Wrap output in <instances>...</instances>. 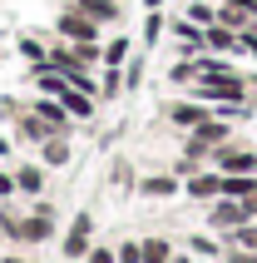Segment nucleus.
<instances>
[{"label": "nucleus", "mask_w": 257, "mask_h": 263, "mask_svg": "<svg viewBox=\"0 0 257 263\" xmlns=\"http://www.w3.org/2000/svg\"><path fill=\"white\" fill-rule=\"evenodd\" d=\"M15 189L20 194H45V169L40 164H20L15 169Z\"/></svg>", "instance_id": "obj_11"}, {"label": "nucleus", "mask_w": 257, "mask_h": 263, "mask_svg": "<svg viewBox=\"0 0 257 263\" xmlns=\"http://www.w3.org/2000/svg\"><path fill=\"white\" fill-rule=\"evenodd\" d=\"M158 5H163V0H143V10H158Z\"/></svg>", "instance_id": "obj_24"}, {"label": "nucleus", "mask_w": 257, "mask_h": 263, "mask_svg": "<svg viewBox=\"0 0 257 263\" xmlns=\"http://www.w3.org/2000/svg\"><path fill=\"white\" fill-rule=\"evenodd\" d=\"M74 10H84L89 20H99V25H114L119 20V0H70Z\"/></svg>", "instance_id": "obj_10"}, {"label": "nucleus", "mask_w": 257, "mask_h": 263, "mask_svg": "<svg viewBox=\"0 0 257 263\" xmlns=\"http://www.w3.org/2000/svg\"><path fill=\"white\" fill-rule=\"evenodd\" d=\"M119 89H124V74H119V65H109V70H104V80H99V95H109V100H114Z\"/></svg>", "instance_id": "obj_17"}, {"label": "nucleus", "mask_w": 257, "mask_h": 263, "mask_svg": "<svg viewBox=\"0 0 257 263\" xmlns=\"http://www.w3.org/2000/svg\"><path fill=\"white\" fill-rule=\"evenodd\" d=\"M45 164H70V144H65V134H50V139H45Z\"/></svg>", "instance_id": "obj_14"}, {"label": "nucleus", "mask_w": 257, "mask_h": 263, "mask_svg": "<svg viewBox=\"0 0 257 263\" xmlns=\"http://www.w3.org/2000/svg\"><path fill=\"white\" fill-rule=\"evenodd\" d=\"M119 263H143V243H124L119 249Z\"/></svg>", "instance_id": "obj_20"}, {"label": "nucleus", "mask_w": 257, "mask_h": 263, "mask_svg": "<svg viewBox=\"0 0 257 263\" xmlns=\"http://www.w3.org/2000/svg\"><path fill=\"white\" fill-rule=\"evenodd\" d=\"M124 60H128V40H124V35H114V40L104 45V65H124Z\"/></svg>", "instance_id": "obj_16"}, {"label": "nucleus", "mask_w": 257, "mask_h": 263, "mask_svg": "<svg viewBox=\"0 0 257 263\" xmlns=\"http://www.w3.org/2000/svg\"><path fill=\"white\" fill-rule=\"evenodd\" d=\"M50 234H55L50 209H35V219H20V238H25V243H45Z\"/></svg>", "instance_id": "obj_8"}, {"label": "nucleus", "mask_w": 257, "mask_h": 263, "mask_svg": "<svg viewBox=\"0 0 257 263\" xmlns=\"http://www.w3.org/2000/svg\"><path fill=\"white\" fill-rule=\"evenodd\" d=\"M139 189L148 194V199H173V194L183 189V184H178V179H173V174H154V179H143Z\"/></svg>", "instance_id": "obj_12"}, {"label": "nucleus", "mask_w": 257, "mask_h": 263, "mask_svg": "<svg viewBox=\"0 0 257 263\" xmlns=\"http://www.w3.org/2000/svg\"><path fill=\"white\" fill-rule=\"evenodd\" d=\"M55 30H59V40H99V20H89L84 10H59V20H55Z\"/></svg>", "instance_id": "obj_2"}, {"label": "nucleus", "mask_w": 257, "mask_h": 263, "mask_svg": "<svg viewBox=\"0 0 257 263\" xmlns=\"http://www.w3.org/2000/svg\"><path fill=\"white\" fill-rule=\"evenodd\" d=\"M30 109L50 124V134H70V115H65V104L55 100V95H40V100H30Z\"/></svg>", "instance_id": "obj_6"}, {"label": "nucleus", "mask_w": 257, "mask_h": 263, "mask_svg": "<svg viewBox=\"0 0 257 263\" xmlns=\"http://www.w3.org/2000/svg\"><path fill=\"white\" fill-rule=\"evenodd\" d=\"M173 249H168V238H148L143 243V263H168Z\"/></svg>", "instance_id": "obj_15"}, {"label": "nucleus", "mask_w": 257, "mask_h": 263, "mask_svg": "<svg viewBox=\"0 0 257 263\" xmlns=\"http://www.w3.org/2000/svg\"><path fill=\"white\" fill-rule=\"evenodd\" d=\"M158 35H163V15H158V10H148V20H143V40L154 45Z\"/></svg>", "instance_id": "obj_19"}, {"label": "nucleus", "mask_w": 257, "mask_h": 263, "mask_svg": "<svg viewBox=\"0 0 257 263\" xmlns=\"http://www.w3.org/2000/svg\"><path fill=\"white\" fill-rule=\"evenodd\" d=\"M257 189V174H223V194L228 199H247Z\"/></svg>", "instance_id": "obj_13"}, {"label": "nucleus", "mask_w": 257, "mask_h": 263, "mask_svg": "<svg viewBox=\"0 0 257 263\" xmlns=\"http://www.w3.org/2000/svg\"><path fill=\"white\" fill-rule=\"evenodd\" d=\"M208 223H213L218 234H232L238 223H247V209H243V199H213V209H208Z\"/></svg>", "instance_id": "obj_3"}, {"label": "nucleus", "mask_w": 257, "mask_h": 263, "mask_svg": "<svg viewBox=\"0 0 257 263\" xmlns=\"http://www.w3.org/2000/svg\"><path fill=\"white\" fill-rule=\"evenodd\" d=\"M168 263H193V258H168Z\"/></svg>", "instance_id": "obj_25"}, {"label": "nucleus", "mask_w": 257, "mask_h": 263, "mask_svg": "<svg viewBox=\"0 0 257 263\" xmlns=\"http://www.w3.org/2000/svg\"><path fill=\"white\" fill-rule=\"evenodd\" d=\"M59 104H65V115H70V119H89V115H94V95H89V89H74V85H65Z\"/></svg>", "instance_id": "obj_9"}, {"label": "nucleus", "mask_w": 257, "mask_h": 263, "mask_svg": "<svg viewBox=\"0 0 257 263\" xmlns=\"http://www.w3.org/2000/svg\"><path fill=\"white\" fill-rule=\"evenodd\" d=\"M5 263H25V258H5Z\"/></svg>", "instance_id": "obj_26"}, {"label": "nucleus", "mask_w": 257, "mask_h": 263, "mask_svg": "<svg viewBox=\"0 0 257 263\" xmlns=\"http://www.w3.org/2000/svg\"><path fill=\"white\" fill-rule=\"evenodd\" d=\"M188 20H193V25H213L218 10H213V5H203V0H193V5H188Z\"/></svg>", "instance_id": "obj_18"}, {"label": "nucleus", "mask_w": 257, "mask_h": 263, "mask_svg": "<svg viewBox=\"0 0 257 263\" xmlns=\"http://www.w3.org/2000/svg\"><path fill=\"white\" fill-rule=\"evenodd\" d=\"M213 169L218 174H257V149H247V144H223V149H213Z\"/></svg>", "instance_id": "obj_1"}, {"label": "nucleus", "mask_w": 257, "mask_h": 263, "mask_svg": "<svg viewBox=\"0 0 257 263\" xmlns=\"http://www.w3.org/2000/svg\"><path fill=\"white\" fill-rule=\"evenodd\" d=\"M208 115H213V104H203V100H173L168 104V124H178V129H198Z\"/></svg>", "instance_id": "obj_4"}, {"label": "nucleus", "mask_w": 257, "mask_h": 263, "mask_svg": "<svg viewBox=\"0 0 257 263\" xmlns=\"http://www.w3.org/2000/svg\"><path fill=\"white\" fill-rule=\"evenodd\" d=\"M188 199H203V204H213V199H223V174L218 169H198V174H188Z\"/></svg>", "instance_id": "obj_5"}, {"label": "nucleus", "mask_w": 257, "mask_h": 263, "mask_svg": "<svg viewBox=\"0 0 257 263\" xmlns=\"http://www.w3.org/2000/svg\"><path fill=\"white\" fill-rule=\"evenodd\" d=\"M84 263H119V253H114V249H89Z\"/></svg>", "instance_id": "obj_21"}, {"label": "nucleus", "mask_w": 257, "mask_h": 263, "mask_svg": "<svg viewBox=\"0 0 257 263\" xmlns=\"http://www.w3.org/2000/svg\"><path fill=\"white\" fill-rule=\"evenodd\" d=\"M5 154H10V139H5V134H0V159H5Z\"/></svg>", "instance_id": "obj_23"}, {"label": "nucleus", "mask_w": 257, "mask_h": 263, "mask_svg": "<svg viewBox=\"0 0 257 263\" xmlns=\"http://www.w3.org/2000/svg\"><path fill=\"white\" fill-rule=\"evenodd\" d=\"M10 194H20L15 189V174H0V199H10Z\"/></svg>", "instance_id": "obj_22"}, {"label": "nucleus", "mask_w": 257, "mask_h": 263, "mask_svg": "<svg viewBox=\"0 0 257 263\" xmlns=\"http://www.w3.org/2000/svg\"><path fill=\"white\" fill-rule=\"evenodd\" d=\"M89 234H94V219L79 214V219L70 223V234H65V258H84L89 253Z\"/></svg>", "instance_id": "obj_7"}]
</instances>
